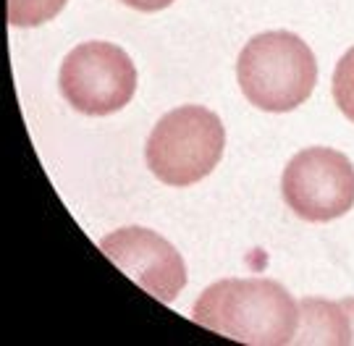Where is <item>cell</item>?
Here are the masks:
<instances>
[{"mask_svg":"<svg viewBox=\"0 0 354 346\" xmlns=\"http://www.w3.org/2000/svg\"><path fill=\"white\" fill-rule=\"evenodd\" d=\"M192 320L241 344L286 346L299 328V305L270 278H223L200 294Z\"/></svg>","mask_w":354,"mask_h":346,"instance_id":"6da1fadb","label":"cell"},{"mask_svg":"<svg viewBox=\"0 0 354 346\" xmlns=\"http://www.w3.org/2000/svg\"><path fill=\"white\" fill-rule=\"evenodd\" d=\"M241 95L266 113H289L310 100L317 84V61L299 35L279 29L252 37L239 52Z\"/></svg>","mask_w":354,"mask_h":346,"instance_id":"7a4b0ae2","label":"cell"},{"mask_svg":"<svg viewBox=\"0 0 354 346\" xmlns=\"http://www.w3.org/2000/svg\"><path fill=\"white\" fill-rule=\"evenodd\" d=\"M226 150V128L205 105L174 108L152 126L145 160L165 186H192L213 173Z\"/></svg>","mask_w":354,"mask_h":346,"instance_id":"3957f363","label":"cell"},{"mask_svg":"<svg viewBox=\"0 0 354 346\" xmlns=\"http://www.w3.org/2000/svg\"><path fill=\"white\" fill-rule=\"evenodd\" d=\"M61 95L84 115H111L124 110L137 92V66L113 42H82L68 52L58 74Z\"/></svg>","mask_w":354,"mask_h":346,"instance_id":"277c9868","label":"cell"},{"mask_svg":"<svg viewBox=\"0 0 354 346\" xmlns=\"http://www.w3.org/2000/svg\"><path fill=\"white\" fill-rule=\"evenodd\" d=\"M281 194L289 210L310 223H328L354 207V166L333 147H304L291 157Z\"/></svg>","mask_w":354,"mask_h":346,"instance_id":"5b68a950","label":"cell"},{"mask_svg":"<svg viewBox=\"0 0 354 346\" xmlns=\"http://www.w3.org/2000/svg\"><path fill=\"white\" fill-rule=\"evenodd\" d=\"M100 249L142 291H147L163 305H171L187 286V265L176 247L150 229H118L102 236Z\"/></svg>","mask_w":354,"mask_h":346,"instance_id":"8992f818","label":"cell"},{"mask_svg":"<svg viewBox=\"0 0 354 346\" xmlns=\"http://www.w3.org/2000/svg\"><path fill=\"white\" fill-rule=\"evenodd\" d=\"M299 328L294 344L313 346H349L352 344V318L344 302H330L320 296L299 299Z\"/></svg>","mask_w":354,"mask_h":346,"instance_id":"52a82bcc","label":"cell"},{"mask_svg":"<svg viewBox=\"0 0 354 346\" xmlns=\"http://www.w3.org/2000/svg\"><path fill=\"white\" fill-rule=\"evenodd\" d=\"M66 0H8V24L11 26H39L53 21L64 11Z\"/></svg>","mask_w":354,"mask_h":346,"instance_id":"ba28073f","label":"cell"},{"mask_svg":"<svg viewBox=\"0 0 354 346\" xmlns=\"http://www.w3.org/2000/svg\"><path fill=\"white\" fill-rule=\"evenodd\" d=\"M330 92H333V103L339 105V110L354 124V48L344 52L333 68Z\"/></svg>","mask_w":354,"mask_h":346,"instance_id":"9c48e42d","label":"cell"},{"mask_svg":"<svg viewBox=\"0 0 354 346\" xmlns=\"http://www.w3.org/2000/svg\"><path fill=\"white\" fill-rule=\"evenodd\" d=\"M124 6L129 8H134V11H142V13H155V11H163L168 8L174 0H121Z\"/></svg>","mask_w":354,"mask_h":346,"instance_id":"30bf717a","label":"cell"},{"mask_svg":"<svg viewBox=\"0 0 354 346\" xmlns=\"http://www.w3.org/2000/svg\"><path fill=\"white\" fill-rule=\"evenodd\" d=\"M344 305H346V309H349V318H352V344H354V296H346V299H342Z\"/></svg>","mask_w":354,"mask_h":346,"instance_id":"8fae6325","label":"cell"}]
</instances>
